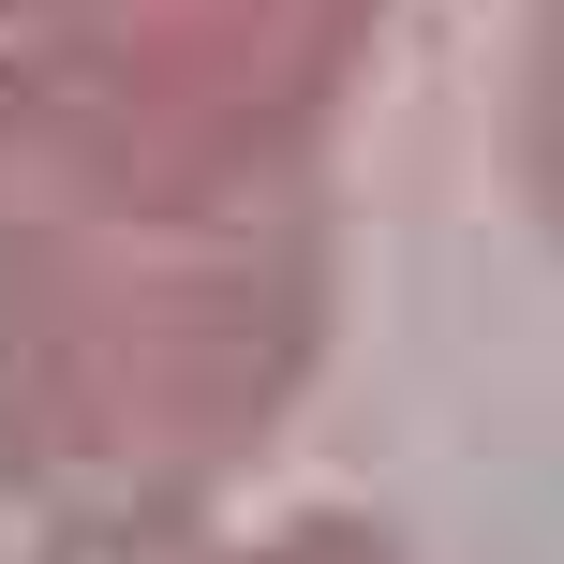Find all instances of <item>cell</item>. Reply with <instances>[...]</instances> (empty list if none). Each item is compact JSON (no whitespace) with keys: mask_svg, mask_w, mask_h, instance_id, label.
Instances as JSON below:
<instances>
[{"mask_svg":"<svg viewBox=\"0 0 564 564\" xmlns=\"http://www.w3.org/2000/svg\"><path fill=\"white\" fill-rule=\"evenodd\" d=\"M506 194L564 253V0H520V45H506Z\"/></svg>","mask_w":564,"mask_h":564,"instance_id":"4","label":"cell"},{"mask_svg":"<svg viewBox=\"0 0 564 564\" xmlns=\"http://www.w3.org/2000/svg\"><path fill=\"white\" fill-rule=\"evenodd\" d=\"M327 164H208L0 75V506L45 535L224 520L327 371Z\"/></svg>","mask_w":564,"mask_h":564,"instance_id":"1","label":"cell"},{"mask_svg":"<svg viewBox=\"0 0 564 564\" xmlns=\"http://www.w3.org/2000/svg\"><path fill=\"white\" fill-rule=\"evenodd\" d=\"M401 0H0V75L208 164H327Z\"/></svg>","mask_w":564,"mask_h":564,"instance_id":"2","label":"cell"},{"mask_svg":"<svg viewBox=\"0 0 564 564\" xmlns=\"http://www.w3.org/2000/svg\"><path fill=\"white\" fill-rule=\"evenodd\" d=\"M30 564H446L416 550L401 520H357V506H224V520H164V535H45Z\"/></svg>","mask_w":564,"mask_h":564,"instance_id":"3","label":"cell"}]
</instances>
